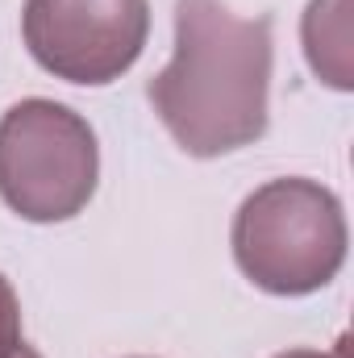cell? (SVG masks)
Returning a JSON list of instances; mask_svg holds the SVG:
<instances>
[{
	"mask_svg": "<svg viewBox=\"0 0 354 358\" xmlns=\"http://www.w3.org/2000/svg\"><path fill=\"white\" fill-rule=\"evenodd\" d=\"M271 59V17H238L221 0H176V50L146 84V100L183 155L221 159L267 134Z\"/></svg>",
	"mask_w": 354,
	"mask_h": 358,
	"instance_id": "obj_1",
	"label": "cell"
},
{
	"mask_svg": "<svg viewBox=\"0 0 354 358\" xmlns=\"http://www.w3.org/2000/svg\"><path fill=\"white\" fill-rule=\"evenodd\" d=\"M342 200L304 176L255 187L234 213V263L271 296H313L338 279L346 263Z\"/></svg>",
	"mask_w": 354,
	"mask_h": 358,
	"instance_id": "obj_2",
	"label": "cell"
},
{
	"mask_svg": "<svg viewBox=\"0 0 354 358\" xmlns=\"http://www.w3.org/2000/svg\"><path fill=\"white\" fill-rule=\"evenodd\" d=\"M100 179L92 125L67 104L29 96L0 117V200L34 225L71 221Z\"/></svg>",
	"mask_w": 354,
	"mask_h": 358,
	"instance_id": "obj_3",
	"label": "cell"
},
{
	"mask_svg": "<svg viewBox=\"0 0 354 358\" xmlns=\"http://www.w3.org/2000/svg\"><path fill=\"white\" fill-rule=\"evenodd\" d=\"M21 38L55 80L104 88L121 80L146 50V0H25Z\"/></svg>",
	"mask_w": 354,
	"mask_h": 358,
	"instance_id": "obj_4",
	"label": "cell"
},
{
	"mask_svg": "<svg viewBox=\"0 0 354 358\" xmlns=\"http://www.w3.org/2000/svg\"><path fill=\"white\" fill-rule=\"evenodd\" d=\"M300 38L313 76L330 88L351 92V0H309Z\"/></svg>",
	"mask_w": 354,
	"mask_h": 358,
	"instance_id": "obj_5",
	"label": "cell"
},
{
	"mask_svg": "<svg viewBox=\"0 0 354 358\" xmlns=\"http://www.w3.org/2000/svg\"><path fill=\"white\" fill-rule=\"evenodd\" d=\"M21 300L13 292V283L0 275V358H13L21 346Z\"/></svg>",
	"mask_w": 354,
	"mask_h": 358,
	"instance_id": "obj_6",
	"label": "cell"
},
{
	"mask_svg": "<svg viewBox=\"0 0 354 358\" xmlns=\"http://www.w3.org/2000/svg\"><path fill=\"white\" fill-rule=\"evenodd\" d=\"M271 358H342V355H325V350H279Z\"/></svg>",
	"mask_w": 354,
	"mask_h": 358,
	"instance_id": "obj_7",
	"label": "cell"
},
{
	"mask_svg": "<svg viewBox=\"0 0 354 358\" xmlns=\"http://www.w3.org/2000/svg\"><path fill=\"white\" fill-rule=\"evenodd\" d=\"M13 358H42V355H38V350H34L29 342H21V346H17V355H13Z\"/></svg>",
	"mask_w": 354,
	"mask_h": 358,
	"instance_id": "obj_8",
	"label": "cell"
}]
</instances>
